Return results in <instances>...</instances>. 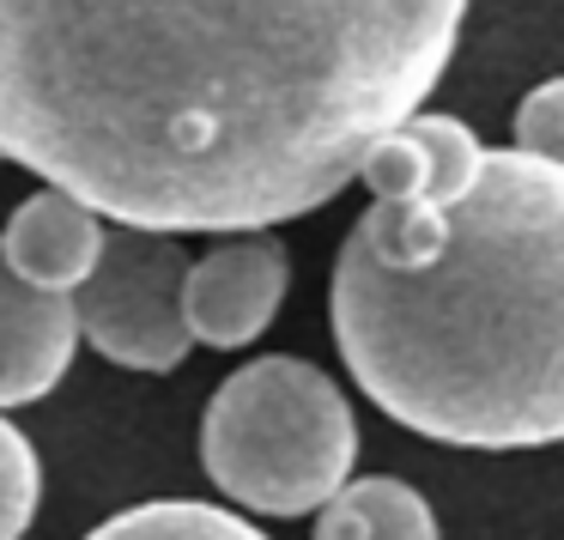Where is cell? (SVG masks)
I'll list each match as a JSON object with an SVG mask.
<instances>
[{"label": "cell", "mask_w": 564, "mask_h": 540, "mask_svg": "<svg viewBox=\"0 0 564 540\" xmlns=\"http://www.w3.org/2000/svg\"><path fill=\"white\" fill-rule=\"evenodd\" d=\"M467 0H0V159L140 231L334 201L437 91Z\"/></svg>", "instance_id": "6da1fadb"}, {"label": "cell", "mask_w": 564, "mask_h": 540, "mask_svg": "<svg viewBox=\"0 0 564 540\" xmlns=\"http://www.w3.org/2000/svg\"><path fill=\"white\" fill-rule=\"evenodd\" d=\"M328 322L394 425L455 450L564 443V164L486 147L443 213L370 201Z\"/></svg>", "instance_id": "7a4b0ae2"}, {"label": "cell", "mask_w": 564, "mask_h": 540, "mask_svg": "<svg viewBox=\"0 0 564 540\" xmlns=\"http://www.w3.org/2000/svg\"><path fill=\"white\" fill-rule=\"evenodd\" d=\"M207 479L261 516H310L352 479L358 419L310 358H249L200 419Z\"/></svg>", "instance_id": "3957f363"}, {"label": "cell", "mask_w": 564, "mask_h": 540, "mask_svg": "<svg viewBox=\"0 0 564 540\" xmlns=\"http://www.w3.org/2000/svg\"><path fill=\"white\" fill-rule=\"evenodd\" d=\"M183 280L188 256L171 231L116 225L104 231L98 268L74 285L79 334L122 370H176L195 346L183 322Z\"/></svg>", "instance_id": "277c9868"}, {"label": "cell", "mask_w": 564, "mask_h": 540, "mask_svg": "<svg viewBox=\"0 0 564 540\" xmlns=\"http://www.w3.org/2000/svg\"><path fill=\"white\" fill-rule=\"evenodd\" d=\"M285 280H292V261H285L280 237L225 231L219 249L188 261V280H183L188 341L219 346V353H237V346L261 341L268 322L280 316Z\"/></svg>", "instance_id": "5b68a950"}, {"label": "cell", "mask_w": 564, "mask_h": 540, "mask_svg": "<svg viewBox=\"0 0 564 540\" xmlns=\"http://www.w3.org/2000/svg\"><path fill=\"white\" fill-rule=\"evenodd\" d=\"M486 164V147L474 140V128L455 122V116H406L389 140L365 159V188L370 201H389V207H425L443 213L449 201L467 195V183Z\"/></svg>", "instance_id": "8992f818"}, {"label": "cell", "mask_w": 564, "mask_h": 540, "mask_svg": "<svg viewBox=\"0 0 564 540\" xmlns=\"http://www.w3.org/2000/svg\"><path fill=\"white\" fill-rule=\"evenodd\" d=\"M79 346L74 292H37L0 256V413L50 395Z\"/></svg>", "instance_id": "52a82bcc"}, {"label": "cell", "mask_w": 564, "mask_h": 540, "mask_svg": "<svg viewBox=\"0 0 564 540\" xmlns=\"http://www.w3.org/2000/svg\"><path fill=\"white\" fill-rule=\"evenodd\" d=\"M104 249V219L86 201L62 195V188H43V195L19 201V213L0 231V256L37 292H74L91 268H98Z\"/></svg>", "instance_id": "ba28073f"}, {"label": "cell", "mask_w": 564, "mask_h": 540, "mask_svg": "<svg viewBox=\"0 0 564 540\" xmlns=\"http://www.w3.org/2000/svg\"><path fill=\"white\" fill-rule=\"evenodd\" d=\"M316 540H437V516L406 479H346L316 516Z\"/></svg>", "instance_id": "9c48e42d"}, {"label": "cell", "mask_w": 564, "mask_h": 540, "mask_svg": "<svg viewBox=\"0 0 564 540\" xmlns=\"http://www.w3.org/2000/svg\"><path fill=\"white\" fill-rule=\"evenodd\" d=\"M86 540H268V534L256 522H243L237 510H219V504L159 498V504H134V510L98 522Z\"/></svg>", "instance_id": "30bf717a"}, {"label": "cell", "mask_w": 564, "mask_h": 540, "mask_svg": "<svg viewBox=\"0 0 564 540\" xmlns=\"http://www.w3.org/2000/svg\"><path fill=\"white\" fill-rule=\"evenodd\" d=\"M37 492H43V467L31 438L0 413V540H19L37 516Z\"/></svg>", "instance_id": "8fae6325"}, {"label": "cell", "mask_w": 564, "mask_h": 540, "mask_svg": "<svg viewBox=\"0 0 564 540\" xmlns=\"http://www.w3.org/2000/svg\"><path fill=\"white\" fill-rule=\"evenodd\" d=\"M516 147L546 164H564V79H546L516 104Z\"/></svg>", "instance_id": "7c38bea8"}]
</instances>
